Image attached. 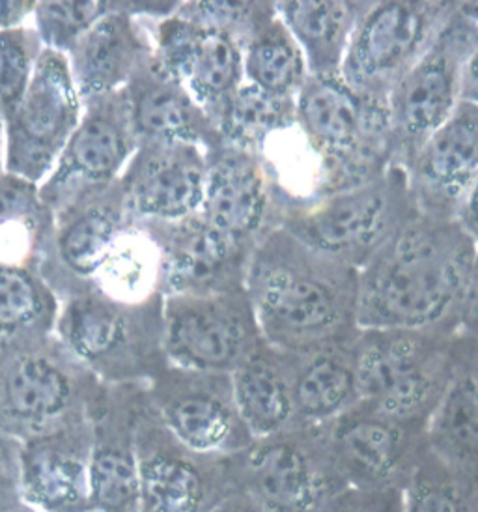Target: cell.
Masks as SVG:
<instances>
[{
	"label": "cell",
	"mask_w": 478,
	"mask_h": 512,
	"mask_svg": "<svg viewBox=\"0 0 478 512\" xmlns=\"http://www.w3.org/2000/svg\"><path fill=\"white\" fill-rule=\"evenodd\" d=\"M208 150L189 143H141L118 184L139 223H176L204 199Z\"/></svg>",
	"instance_id": "cell-20"
},
{
	"label": "cell",
	"mask_w": 478,
	"mask_h": 512,
	"mask_svg": "<svg viewBox=\"0 0 478 512\" xmlns=\"http://www.w3.org/2000/svg\"><path fill=\"white\" fill-rule=\"evenodd\" d=\"M92 417L19 441L21 503L40 512H96Z\"/></svg>",
	"instance_id": "cell-21"
},
{
	"label": "cell",
	"mask_w": 478,
	"mask_h": 512,
	"mask_svg": "<svg viewBox=\"0 0 478 512\" xmlns=\"http://www.w3.org/2000/svg\"><path fill=\"white\" fill-rule=\"evenodd\" d=\"M402 512H478V475L428 451L402 492Z\"/></svg>",
	"instance_id": "cell-36"
},
{
	"label": "cell",
	"mask_w": 478,
	"mask_h": 512,
	"mask_svg": "<svg viewBox=\"0 0 478 512\" xmlns=\"http://www.w3.org/2000/svg\"><path fill=\"white\" fill-rule=\"evenodd\" d=\"M198 214L228 238L253 247L277 227L273 185L262 157L225 143L208 152L204 199Z\"/></svg>",
	"instance_id": "cell-24"
},
{
	"label": "cell",
	"mask_w": 478,
	"mask_h": 512,
	"mask_svg": "<svg viewBox=\"0 0 478 512\" xmlns=\"http://www.w3.org/2000/svg\"><path fill=\"white\" fill-rule=\"evenodd\" d=\"M296 124V98H284L243 81L219 118L223 143L258 154L271 137Z\"/></svg>",
	"instance_id": "cell-35"
},
{
	"label": "cell",
	"mask_w": 478,
	"mask_h": 512,
	"mask_svg": "<svg viewBox=\"0 0 478 512\" xmlns=\"http://www.w3.org/2000/svg\"><path fill=\"white\" fill-rule=\"evenodd\" d=\"M4 150H6V143H4V124L0 120V178L6 174V167H4Z\"/></svg>",
	"instance_id": "cell-47"
},
{
	"label": "cell",
	"mask_w": 478,
	"mask_h": 512,
	"mask_svg": "<svg viewBox=\"0 0 478 512\" xmlns=\"http://www.w3.org/2000/svg\"><path fill=\"white\" fill-rule=\"evenodd\" d=\"M477 256L456 219L415 212L359 270V328L458 331Z\"/></svg>",
	"instance_id": "cell-1"
},
{
	"label": "cell",
	"mask_w": 478,
	"mask_h": 512,
	"mask_svg": "<svg viewBox=\"0 0 478 512\" xmlns=\"http://www.w3.org/2000/svg\"><path fill=\"white\" fill-rule=\"evenodd\" d=\"M456 221L465 228V232L477 242L478 245V182L467 195Z\"/></svg>",
	"instance_id": "cell-45"
},
{
	"label": "cell",
	"mask_w": 478,
	"mask_h": 512,
	"mask_svg": "<svg viewBox=\"0 0 478 512\" xmlns=\"http://www.w3.org/2000/svg\"><path fill=\"white\" fill-rule=\"evenodd\" d=\"M262 342L245 288L163 298V354L172 367L232 376Z\"/></svg>",
	"instance_id": "cell-10"
},
{
	"label": "cell",
	"mask_w": 478,
	"mask_h": 512,
	"mask_svg": "<svg viewBox=\"0 0 478 512\" xmlns=\"http://www.w3.org/2000/svg\"><path fill=\"white\" fill-rule=\"evenodd\" d=\"M239 490L268 512H320L344 488L325 449L322 427H294L253 440L234 455Z\"/></svg>",
	"instance_id": "cell-12"
},
{
	"label": "cell",
	"mask_w": 478,
	"mask_h": 512,
	"mask_svg": "<svg viewBox=\"0 0 478 512\" xmlns=\"http://www.w3.org/2000/svg\"><path fill=\"white\" fill-rule=\"evenodd\" d=\"M148 25L155 62L189 92L217 128L226 103L245 81L239 40L176 12L148 17Z\"/></svg>",
	"instance_id": "cell-17"
},
{
	"label": "cell",
	"mask_w": 478,
	"mask_h": 512,
	"mask_svg": "<svg viewBox=\"0 0 478 512\" xmlns=\"http://www.w3.org/2000/svg\"><path fill=\"white\" fill-rule=\"evenodd\" d=\"M415 212L408 172L394 163L366 184L303 204H277V227L361 270Z\"/></svg>",
	"instance_id": "cell-6"
},
{
	"label": "cell",
	"mask_w": 478,
	"mask_h": 512,
	"mask_svg": "<svg viewBox=\"0 0 478 512\" xmlns=\"http://www.w3.org/2000/svg\"><path fill=\"white\" fill-rule=\"evenodd\" d=\"M245 290L264 341L305 356L359 331V270L316 251L282 227L253 247Z\"/></svg>",
	"instance_id": "cell-2"
},
{
	"label": "cell",
	"mask_w": 478,
	"mask_h": 512,
	"mask_svg": "<svg viewBox=\"0 0 478 512\" xmlns=\"http://www.w3.org/2000/svg\"><path fill=\"white\" fill-rule=\"evenodd\" d=\"M447 0L368 2L353 30L340 77L370 98L385 101L436 38Z\"/></svg>",
	"instance_id": "cell-9"
},
{
	"label": "cell",
	"mask_w": 478,
	"mask_h": 512,
	"mask_svg": "<svg viewBox=\"0 0 478 512\" xmlns=\"http://www.w3.org/2000/svg\"><path fill=\"white\" fill-rule=\"evenodd\" d=\"M131 221L120 184L55 217L40 275L58 299L90 290L96 273Z\"/></svg>",
	"instance_id": "cell-19"
},
{
	"label": "cell",
	"mask_w": 478,
	"mask_h": 512,
	"mask_svg": "<svg viewBox=\"0 0 478 512\" xmlns=\"http://www.w3.org/2000/svg\"><path fill=\"white\" fill-rule=\"evenodd\" d=\"M477 47L478 2H447L434 42L387 98L404 169L462 101L465 62Z\"/></svg>",
	"instance_id": "cell-8"
},
{
	"label": "cell",
	"mask_w": 478,
	"mask_h": 512,
	"mask_svg": "<svg viewBox=\"0 0 478 512\" xmlns=\"http://www.w3.org/2000/svg\"><path fill=\"white\" fill-rule=\"evenodd\" d=\"M277 14L301 47L309 75H340L353 30L368 2L357 0H284Z\"/></svg>",
	"instance_id": "cell-29"
},
{
	"label": "cell",
	"mask_w": 478,
	"mask_h": 512,
	"mask_svg": "<svg viewBox=\"0 0 478 512\" xmlns=\"http://www.w3.org/2000/svg\"><path fill=\"white\" fill-rule=\"evenodd\" d=\"M325 449L344 486L400 490L430 451L428 421L398 419L366 402L322 427Z\"/></svg>",
	"instance_id": "cell-11"
},
{
	"label": "cell",
	"mask_w": 478,
	"mask_h": 512,
	"mask_svg": "<svg viewBox=\"0 0 478 512\" xmlns=\"http://www.w3.org/2000/svg\"><path fill=\"white\" fill-rule=\"evenodd\" d=\"M113 8L114 2L99 0H42L36 2L32 27L45 49L68 55L71 47Z\"/></svg>",
	"instance_id": "cell-37"
},
{
	"label": "cell",
	"mask_w": 478,
	"mask_h": 512,
	"mask_svg": "<svg viewBox=\"0 0 478 512\" xmlns=\"http://www.w3.org/2000/svg\"><path fill=\"white\" fill-rule=\"evenodd\" d=\"M462 101L478 105V47L465 62L462 73Z\"/></svg>",
	"instance_id": "cell-46"
},
{
	"label": "cell",
	"mask_w": 478,
	"mask_h": 512,
	"mask_svg": "<svg viewBox=\"0 0 478 512\" xmlns=\"http://www.w3.org/2000/svg\"><path fill=\"white\" fill-rule=\"evenodd\" d=\"M210 512H268L262 509L249 494L243 490H232L228 496L221 499Z\"/></svg>",
	"instance_id": "cell-44"
},
{
	"label": "cell",
	"mask_w": 478,
	"mask_h": 512,
	"mask_svg": "<svg viewBox=\"0 0 478 512\" xmlns=\"http://www.w3.org/2000/svg\"><path fill=\"white\" fill-rule=\"evenodd\" d=\"M141 12L142 4L114 2L113 10L71 47L66 58L81 100L124 90L154 53L148 15Z\"/></svg>",
	"instance_id": "cell-25"
},
{
	"label": "cell",
	"mask_w": 478,
	"mask_h": 512,
	"mask_svg": "<svg viewBox=\"0 0 478 512\" xmlns=\"http://www.w3.org/2000/svg\"><path fill=\"white\" fill-rule=\"evenodd\" d=\"M296 126L322 161L324 197L366 184L396 163L387 103L340 75L307 77L296 96Z\"/></svg>",
	"instance_id": "cell-3"
},
{
	"label": "cell",
	"mask_w": 478,
	"mask_h": 512,
	"mask_svg": "<svg viewBox=\"0 0 478 512\" xmlns=\"http://www.w3.org/2000/svg\"><path fill=\"white\" fill-rule=\"evenodd\" d=\"M53 335L101 384H148L167 365L163 296L124 303L94 290L58 299Z\"/></svg>",
	"instance_id": "cell-4"
},
{
	"label": "cell",
	"mask_w": 478,
	"mask_h": 512,
	"mask_svg": "<svg viewBox=\"0 0 478 512\" xmlns=\"http://www.w3.org/2000/svg\"><path fill=\"white\" fill-rule=\"evenodd\" d=\"M428 445L452 466L478 475V339H452L447 384L428 419Z\"/></svg>",
	"instance_id": "cell-27"
},
{
	"label": "cell",
	"mask_w": 478,
	"mask_h": 512,
	"mask_svg": "<svg viewBox=\"0 0 478 512\" xmlns=\"http://www.w3.org/2000/svg\"><path fill=\"white\" fill-rule=\"evenodd\" d=\"M458 331L359 329L350 346L361 402L398 419L428 421L447 384Z\"/></svg>",
	"instance_id": "cell-7"
},
{
	"label": "cell",
	"mask_w": 478,
	"mask_h": 512,
	"mask_svg": "<svg viewBox=\"0 0 478 512\" xmlns=\"http://www.w3.org/2000/svg\"><path fill=\"white\" fill-rule=\"evenodd\" d=\"M230 378L239 417L253 440L297 427L292 354L264 341Z\"/></svg>",
	"instance_id": "cell-28"
},
{
	"label": "cell",
	"mask_w": 478,
	"mask_h": 512,
	"mask_svg": "<svg viewBox=\"0 0 478 512\" xmlns=\"http://www.w3.org/2000/svg\"><path fill=\"white\" fill-rule=\"evenodd\" d=\"M53 230L55 217L40 185L6 172L0 178V264L40 273Z\"/></svg>",
	"instance_id": "cell-31"
},
{
	"label": "cell",
	"mask_w": 478,
	"mask_h": 512,
	"mask_svg": "<svg viewBox=\"0 0 478 512\" xmlns=\"http://www.w3.org/2000/svg\"><path fill=\"white\" fill-rule=\"evenodd\" d=\"M103 391L53 333L0 350V430L17 441L94 417Z\"/></svg>",
	"instance_id": "cell-5"
},
{
	"label": "cell",
	"mask_w": 478,
	"mask_h": 512,
	"mask_svg": "<svg viewBox=\"0 0 478 512\" xmlns=\"http://www.w3.org/2000/svg\"><path fill=\"white\" fill-rule=\"evenodd\" d=\"M57 294L36 270L0 264V350L53 333Z\"/></svg>",
	"instance_id": "cell-33"
},
{
	"label": "cell",
	"mask_w": 478,
	"mask_h": 512,
	"mask_svg": "<svg viewBox=\"0 0 478 512\" xmlns=\"http://www.w3.org/2000/svg\"><path fill=\"white\" fill-rule=\"evenodd\" d=\"M406 172L419 214L456 219L478 182V105L460 101L422 143Z\"/></svg>",
	"instance_id": "cell-22"
},
{
	"label": "cell",
	"mask_w": 478,
	"mask_h": 512,
	"mask_svg": "<svg viewBox=\"0 0 478 512\" xmlns=\"http://www.w3.org/2000/svg\"><path fill=\"white\" fill-rule=\"evenodd\" d=\"M14 512H40V511H36V509H30V507H27V505H23V503H21V505H19V507H17V509H15Z\"/></svg>",
	"instance_id": "cell-48"
},
{
	"label": "cell",
	"mask_w": 478,
	"mask_h": 512,
	"mask_svg": "<svg viewBox=\"0 0 478 512\" xmlns=\"http://www.w3.org/2000/svg\"><path fill=\"white\" fill-rule=\"evenodd\" d=\"M146 384L105 385L92 417V499L96 512H141L137 425Z\"/></svg>",
	"instance_id": "cell-23"
},
{
	"label": "cell",
	"mask_w": 478,
	"mask_h": 512,
	"mask_svg": "<svg viewBox=\"0 0 478 512\" xmlns=\"http://www.w3.org/2000/svg\"><path fill=\"white\" fill-rule=\"evenodd\" d=\"M83 116V100L68 58L43 49L36 72L15 113L4 122L6 172L40 185L57 165Z\"/></svg>",
	"instance_id": "cell-14"
},
{
	"label": "cell",
	"mask_w": 478,
	"mask_h": 512,
	"mask_svg": "<svg viewBox=\"0 0 478 512\" xmlns=\"http://www.w3.org/2000/svg\"><path fill=\"white\" fill-rule=\"evenodd\" d=\"M137 453L141 512H210L238 488L234 456L185 447L159 421L148 395L137 425Z\"/></svg>",
	"instance_id": "cell-15"
},
{
	"label": "cell",
	"mask_w": 478,
	"mask_h": 512,
	"mask_svg": "<svg viewBox=\"0 0 478 512\" xmlns=\"http://www.w3.org/2000/svg\"><path fill=\"white\" fill-rule=\"evenodd\" d=\"M137 148L126 88L83 101L79 126L55 169L40 184L45 206L57 217L77 202L118 184Z\"/></svg>",
	"instance_id": "cell-13"
},
{
	"label": "cell",
	"mask_w": 478,
	"mask_h": 512,
	"mask_svg": "<svg viewBox=\"0 0 478 512\" xmlns=\"http://www.w3.org/2000/svg\"><path fill=\"white\" fill-rule=\"evenodd\" d=\"M43 43L30 25L0 30V120L15 113L29 90L30 81L42 57Z\"/></svg>",
	"instance_id": "cell-38"
},
{
	"label": "cell",
	"mask_w": 478,
	"mask_h": 512,
	"mask_svg": "<svg viewBox=\"0 0 478 512\" xmlns=\"http://www.w3.org/2000/svg\"><path fill=\"white\" fill-rule=\"evenodd\" d=\"M126 96L139 144H198L208 152L223 144L208 114L155 62L154 53L133 73Z\"/></svg>",
	"instance_id": "cell-26"
},
{
	"label": "cell",
	"mask_w": 478,
	"mask_h": 512,
	"mask_svg": "<svg viewBox=\"0 0 478 512\" xmlns=\"http://www.w3.org/2000/svg\"><path fill=\"white\" fill-rule=\"evenodd\" d=\"M159 421L176 440L202 455L234 456L253 436L239 417L232 378L165 365L146 384Z\"/></svg>",
	"instance_id": "cell-16"
},
{
	"label": "cell",
	"mask_w": 478,
	"mask_h": 512,
	"mask_svg": "<svg viewBox=\"0 0 478 512\" xmlns=\"http://www.w3.org/2000/svg\"><path fill=\"white\" fill-rule=\"evenodd\" d=\"M320 512H402V492L344 486L327 499Z\"/></svg>",
	"instance_id": "cell-40"
},
{
	"label": "cell",
	"mask_w": 478,
	"mask_h": 512,
	"mask_svg": "<svg viewBox=\"0 0 478 512\" xmlns=\"http://www.w3.org/2000/svg\"><path fill=\"white\" fill-rule=\"evenodd\" d=\"M19 505V441L0 430V512H14Z\"/></svg>",
	"instance_id": "cell-41"
},
{
	"label": "cell",
	"mask_w": 478,
	"mask_h": 512,
	"mask_svg": "<svg viewBox=\"0 0 478 512\" xmlns=\"http://www.w3.org/2000/svg\"><path fill=\"white\" fill-rule=\"evenodd\" d=\"M161 256V296H206L245 288L253 245L236 242L195 214L176 223H142Z\"/></svg>",
	"instance_id": "cell-18"
},
{
	"label": "cell",
	"mask_w": 478,
	"mask_h": 512,
	"mask_svg": "<svg viewBox=\"0 0 478 512\" xmlns=\"http://www.w3.org/2000/svg\"><path fill=\"white\" fill-rule=\"evenodd\" d=\"M90 290L133 305L161 296V256L148 228L135 219L127 225Z\"/></svg>",
	"instance_id": "cell-32"
},
{
	"label": "cell",
	"mask_w": 478,
	"mask_h": 512,
	"mask_svg": "<svg viewBox=\"0 0 478 512\" xmlns=\"http://www.w3.org/2000/svg\"><path fill=\"white\" fill-rule=\"evenodd\" d=\"M243 75L247 83L284 98H296L305 85L307 60L279 14L269 17L243 45Z\"/></svg>",
	"instance_id": "cell-34"
},
{
	"label": "cell",
	"mask_w": 478,
	"mask_h": 512,
	"mask_svg": "<svg viewBox=\"0 0 478 512\" xmlns=\"http://www.w3.org/2000/svg\"><path fill=\"white\" fill-rule=\"evenodd\" d=\"M176 14L200 25L225 30L239 40L241 47L254 34V30L264 25L269 17L277 14L275 2H183Z\"/></svg>",
	"instance_id": "cell-39"
},
{
	"label": "cell",
	"mask_w": 478,
	"mask_h": 512,
	"mask_svg": "<svg viewBox=\"0 0 478 512\" xmlns=\"http://www.w3.org/2000/svg\"><path fill=\"white\" fill-rule=\"evenodd\" d=\"M357 402L361 397L350 342L294 356L297 427H324Z\"/></svg>",
	"instance_id": "cell-30"
},
{
	"label": "cell",
	"mask_w": 478,
	"mask_h": 512,
	"mask_svg": "<svg viewBox=\"0 0 478 512\" xmlns=\"http://www.w3.org/2000/svg\"><path fill=\"white\" fill-rule=\"evenodd\" d=\"M460 329L478 339V256L460 311Z\"/></svg>",
	"instance_id": "cell-43"
},
{
	"label": "cell",
	"mask_w": 478,
	"mask_h": 512,
	"mask_svg": "<svg viewBox=\"0 0 478 512\" xmlns=\"http://www.w3.org/2000/svg\"><path fill=\"white\" fill-rule=\"evenodd\" d=\"M34 8L36 2L30 0H0V30L30 25Z\"/></svg>",
	"instance_id": "cell-42"
}]
</instances>
